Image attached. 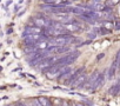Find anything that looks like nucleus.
<instances>
[{
    "label": "nucleus",
    "instance_id": "1",
    "mask_svg": "<svg viewBox=\"0 0 120 106\" xmlns=\"http://www.w3.org/2000/svg\"><path fill=\"white\" fill-rule=\"evenodd\" d=\"M119 63H120V49L116 52V56H115V58H114V60H113V63H112V65H111L109 68L107 70V73H106L107 79H109V80L114 79V77H115V74H116V71H118Z\"/></svg>",
    "mask_w": 120,
    "mask_h": 106
},
{
    "label": "nucleus",
    "instance_id": "2",
    "mask_svg": "<svg viewBox=\"0 0 120 106\" xmlns=\"http://www.w3.org/2000/svg\"><path fill=\"white\" fill-rule=\"evenodd\" d=\"M32 20H34L33 21V24H34V26H37V27H39V28H47V27H49L51 25H52V23L53 21H51V20H47L45 17H37V18H32Z\"/></svg>",
    "mask_w": 120,
    "mask_h": 106
},
{
    "label": "nucleus",
    "instance_id": "3",
    "mask_svg": "<svg viewBox=\"0 0 120 106\" xmlns=\"http://www.w3.org/2000/svg\"><path fill=\"white\" fill-rule=\"evenodd\" d=\"M106 73H107V70L104 72V73H99V76H98V78H97V80H95V83L93 84V86H92V88H91V91L93 92V91H97V90H99L100 87H102V85L105 84V81H106Z\"/></svg>",
    "mask_w": 120,
    "mask_h": 106
},
{
    "label": "nucleus",
    "instance_id": "4",
    "mask_svg": "<svg viewBox=\"0 0 120 106\" xmlns=\"http://www.w3.org/2000/svg\"><path fill=\"white\" fill-rule=\"evenodd\" d=\"M53 19L56 20L58 23H61V24L72 23V17L70 15V13H55L53 15Z\"/></svg>",
    "mask_w": 120,
    "mask_h": 106
},
{
    "label": "nucleus",
    "instance_id": "5",
    "mask_svg": "<svg viewBox=\"0 0 120 106\" xmlns=\"http://www.w3.org/2000/svg\"><path fill=\"white\" fill-rule=\"evenodd\" d=\"M99 71H94V72H92V74L90 76V77H87V80H86V83L84 84V86H82V88H85V90H91L92 88V86H93V84L95 83V80H97V78H98V76H99Z\"/></svg>",
    "mask_w": 120,
    "mask_h": 106
},
{
    "label": "nucleus",
    "instance_id": "6",
    "mask_svg": "<svg viewBox=\"0 0 120 106\" xmlns=\"http://www.w3.org/2000/svg\"><path fill=\"white\" fill-rule=\"evenodd\" d=\"M84 71H85V67H80V68H78L77 71L72 72V73H71V76H70L66 80H64V81H63V84L71 85V84H72V83H73V81H74V80H75V79H77V78L81 74V73H84Z\"/></svg>",
    "mask_w": 120,
    "mask_h": 106
},
{
    "label": "nucleus",
    "instance_id": "7",
    "mask_svg": "<svg viewBox=\"0 0 120 106\" xmlns=\"http://www.w3.org/2000/svg\"><path fill=\"white\" fill-rule=\"evenodd\" d=\"M86 80H87V76H86L85 73H81V74L71 84V86H72L73 88H82V86H84V84L86 83Z\"/></svg>",
    "mask_w": 120,
    "mask_h": 106
},
{
    "label": "nucleus",
    "instance_id": "8",
    "mask_svg": "<svg viewBox=\"0 0 120 106\" xmlns=\"http://www.w3.org/2000/svg\"><path fill=\"white\" fill-rule=\"evenodd\" d=\"M64 27H65L66 32H80L82 30V26L79 25L75 21H72V23H68V24H64Z\"/></svg>",
    "mask_w": 120,
    "mask_h": 106
},
{
    "label": "nucleus",
    "instance_id": "9",
    "mask_svg": "<svg viewBox=\"0 0 120 106\" xmlns=\"http://www.w3.org/2000/svg\"><path fill=\"white\" fill-rule=\"evenodd\" d=\"M27 34H44L42 28H39L37 26H27L25 28V32L22 33V37H26Z\"/></svg>",
    "mask_w": 120,
    "mask_h": 106
},
{
    "label": "nucleus",
    "instance_id": "10",
    "mask_svg": "<svg viewBox=\"0 0 120 106\" xmlns=\"http://www.w3.org/2000/svg\"><path fill=\"white\" fill-rule=\"evenodd\" d=\"M37 101L41 105V106H53L52 105V101L47 98V97H39L37 99Z\"/></svg>",
    "mask_w": 120,
    "mask_h": 106
},
{
    "label": "nucleus",
    "instance_id": "11",
    "mask_svg": "<svg viewBox=\"0 0 120 106\" xmlns=\"http://www.w3.org/2000/svg\"><path fill=\"white\" fill-rule=\"evenodd\" d=\"M112 95H118V94H120V80L115 84V85H113L111 88H109V91H108Z\"/></svg>",
    "mask_w": 120,
    "mask_h": 106
},
{
    "label": "nucleus",
    "instance_id": "12",
    "mask_svg": "<svg viewBox=\"0 0 120 106\" xmlns=\"http://www.w3.org/2000/svg\"><path fill=\"white\" fill-rule=\"evenodd\" d=\"M102 27L106 28V30H108V31H112L113 27H114V24L111 23L109 20H105V21H102Z\"/></svg>",
    "mask_w": 120,
    "mask_h": 106
},
{
    "label": "nucleus",
    "instance_id": "13",
    "mask_svg": "<svg viewBox=\"0 0 120 106\" xmlns=\"http://www.w3.org/2000/svg\"><path fill=\"white\" fill-rule=\"evenodd\" d=\"M118 4H120V0H106V6L107 7H113Z\"/></svg>",
    "mask_w": 120,
    "mask_h": 106
},
{
    "label": "nucleus",
    "instance_id": "14",
    "mask_svg": "<svg viewBox=\"0 0 120 106\" xmlns=\"http://www.w3.org/2000/svg\"><path fill=\"white\" fill-rule=\"evenodd\" d=\"M99 31H100V34H108V33H111V31H108V30L104 28V27H101Z\"/></svg>",
    "mask_w": 120,
    "mask_h": 106
},
{
    "label": "nucleus",
    "instance_id": "15",
    "mask_svg": "<svg viewBox=\"0 0 120 106\" xmlns=\"http://www.w3.org/2000/svg\"><path fill=\"white\" fill-rule=\"evenodd\" d=\"M104 57H105L104 53H100V54H98V56H97V60H101V58H104Z\"/></svg>",
    "mask_w": 120,
    "mask_h": 106
},
{
    "label": "nucleus",
    "instance_id": "16",
    "mask_svg": "<svg viewBox=\"0 0 120 106\" xmlns=\"http://www.w3.org/2000/svg\"><path fill=\"white\" fill-rule=\"evenodd\" d=\"M114 27H115L116 30H120V23H119V21H116V23H115V25H114Z\"/></svg>",
    "mask_w": 120,
    "mask_h": 106
},
{
    "label": "nucleus",
    "instance_id": "17",
    "mask_svg": "<svg viewBox=\"0 0 120 106\" xmlns=\"http://www.w3.org/2000/svg\"><path fill=\"white\" fill-rule=\"evenodd\" d=\"M74 106H86L84 102H74Z\"/></svg>",
    "mask_w": 120,
    "mask_h": 106
},
{
    "label": "nucleus",
    "instance_id": "18",
    "mask_svg": "<svg viewBox=\"0 0 120 106\" xmlns=\"http://www.w3.org/2000/svg\"><path fill=\"white\" fill-rule=\"evenodd\" d=\"M88 38L94 39V38H95V33H90V34H88Z\"/></svg>",
    "mask_w": 120,
    "mask_h": 106
},
{
    "label": "nucleus",
    "instance_id": "19",
    "mask_svg": "<svg viewBox=\"0 0 120 106\" xmlns=\"http://www.w3.org/2000/svg\"><path fill=\"white\" fill-rule=\"evenodd\" d=\"M12 3H13V1H12V0H8V1L6 3V6H10V5H11Z\"/></svg>",
    "mask_w": 120,
    "mask_h": 106
},
{
    "label": "nucleus",
    "instance_id": "20",
    "mask_svg": "<svg viewBox=\"0 0 120 106\" xmlns=\"http://www.w3.org/2000/svg\"><path fill=\"white\" fill-rule=\"evenodd\" d=\"M17 106H27V105H25V104H22V102H19V104H17Z\"/></svg>",
    "mask_w": 120,
    "mask_h": 106
},
{
    "label": "nucleus",
    "instance_id": "21",
    "mask_svg": "<svg viewBox=\"0 0 120 106\" xmlns=\"http://www.w3.org/2000/svg\"><path fill=\"white\" fill-rule=\"evenodd\" d=\"M22 1H24V0H19V4H21Z\"/></svg>",
    "mask_w": 120,
    "mask_h": 106
},
{
    "label": "nucleus",
    "instance_id": "22",
    "mask_svg": "<svg viewBox=\"0 0 120 106\" xmlns=\"http://www.w3.org/2000/svg\"><path fill=\"white\" fill-rule=\"evenodd\" d=\"M55 106H60V104H59V105H55Z\"/></svg>",
    "mask_w": 120,
    "mask_h": 106
},
{
    "label": "nucleus",
    "instance_id": "23",
    "mask_svg": "<svg viewBox=\"0 0 120 106\" xmlns=\"http://www.w3.org/2000/svg\"><path fill=\"white\" fill-rule=\"evenodd\" d=\"M12 106H17V105H12Z\"/></svg>",
    "mask_w": 120,
    "mask_h": 106
}]
</instances>
